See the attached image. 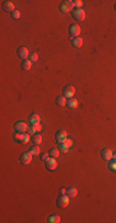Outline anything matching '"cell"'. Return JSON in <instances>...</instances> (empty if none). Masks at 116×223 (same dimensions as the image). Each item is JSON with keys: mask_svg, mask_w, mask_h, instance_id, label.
I'll use <instances>...</instances> for the list:
<instances>
[{"mask_svg": "<svg viewBox=\"0 0 116 223\" xmlns=\"http://www.w3.org/2000/svg\"><path fill=\"white\" fill-rule=\"evenodd\" d=\"M29 141H30V134L22 133V138H21V141H20V144H27Z\"/></svg>", "mask_w": 116, "mask_h": 223, "instance_id": "26", "label": "cell"}, {"mask_svg": "<svg viewBox=\"0 0 116 223\" xmlns=\"http://www.w3.org/2000/svg\"><path fill=\"white\" fill-rule=\"evenodd\" d=\"M29 60H30L31 62H36V61L38 60V55H37V53H30Z\"/></svg>", "mask_w": 116, "mask_h": 223, "instance_id": "29", "label": "cell"}, {"mask_svg": "<svg viewBox=\"0 0 116 223\" xmlns=\"http://www.w3.org/2000/svg\"><path fill=\"white\" fill-rule=\"evenodd\" d=\"M59 149L58 148H52V149H50V151H48V154H50V156L51 157H54V159H57L58 156H59Z\"/></svg>", "mask_w": 116, "mask_h": 223, "instance_id": "19", "label": "cell"}, {"mask_svg": "<svg viewBox=\"0 0 116 223\" xmlns=\"http://www.w3.org/2000/svg\"><path fill=\"white\" fill-rule=\"evenodd\" d=\"M16 52H17V56H19V57L21 58L22 61L26 60V58L30 56V52H29V50H27V47H19Z\"/></svg>", "mask_w": 116, "mask_h": 223, "instance_id": "8", "label": "cell"}, {"mask_svg": "<svg viewBox=\"0 0 116 223\" xmlns=\"http://www.w3.org/2000/svg\"><path fill=\"white\" fill-rule=\"evenodd\" d=\"M40 151H41V150H40V145H33L32 148L30 149V152H31L32 155H38Z\"/></svg>", "mask_w": 116, "mask_h": 223, "instance_id": "25", "label": "cell"}, {"mask_svg": "<svg viewBox=\"0 0 116 223\" xmlns=\"http://www.w3.org/2000/svg\"><path fill=\"white\" fill-rule=\"evenodd\" d=\"M59 195H67V189H64V187H62V189L59 190Z\"/></svg>", "mask_w": 116, "mask_h": 223, "instance_id": "33", "label": "cell"}, {"mask_svg": "<svg viewBox=\"0 0 116 223\" xmlns=\"http://www.w3.org/2000/svg\"><path fill=\"white\" fill-rule=\"evenodd\" d=\"M3 10L6 12H12L15 11V6H14V3L11 1H4L3 3Z\"/></svg>", "mask_w": 116, "mask_h": 223, "instance_id": "12", "label": "cell"}, {"mask_svg": "<svg viewBox=\"0 0 116 223\" xmlns=\"http://www.w3.org/2000/svg\"><path fill=\"white\" fill-rule=\"evenodd\" d=\"M32 161V154L30 151H26V152H22L21 156H20V163L22 165H29L30 163Z\"/></svg>", "mask_w": 116, "mask_h": 223, "instance_id": "5", "label": "cell"}, {"mask_svg": "<svg viewBox=\"0 0 116 223\" xmlns=\"http://www.w3.org/2000/svg\"><path fill=\"white\" fill-rule=\"evenodd\" d=\"M40 157H41V160L46 161V160L50 157V154H47V152H42V154H40Z\"/></svg>", "mask_w": 116, "mask_h": 223, "instance_id": "31", "label": "cell"}, {"mask_svg": "<svg viewBox=\"0 0 116 223\" xmlns=\"http://www.w3.org/2000/svg\"><path fill=\"white\" fill-rule=\"evenodd\" d=\"M67 107H68V108H71V109L77 108V107H78V101H77V99H74V98L67 99Z\"/></svg>", "mask_w": 116, "mask_h": 223, "instance_id": "17", "label": "cell"}, {"mask_svg": "<svg viewBox=\"0 0 116 223\" xmlns=\"http://www.w3.org/2000/svg\"><path fill=\"white\" fill-rule=\"evenodd\" d=\"M21 138H22V133H15V135H14V139H15V140L17 141V143H20L21 141Z\"/></svg>", "mask_w": 116, "mask_h": 223, "instance_id": "30", "label": "cell"}, {"mask_svg": "<svg viewBox=\"0 0 116 223\" xmlns=\"http://www.w3.org/2000/svg\"><path fill=\"white\" fill-rule=\"evenodd\" d=\"M58 149H59L61 152H64V154H67L68 149H69V148H68V146L66 145V143L63 141V143H58Z\"/></svg>", "mask_w": 116, "mask_h": 223, "instance_id": "23", "label": "cell"}, {"mask_svg": "<svg viewBox=\"0 0 116 223\" xmlns=\"http://www.w3.org/2000/svg\"><path fill=\"white\" fill-rule=\"evenodd\" d=\"M56 104H57V106H59V107L67 106V98H66V97H63V95L57 97V98H56Z\"/></svg>", "mask_w": 116, "mask_h": 223, "instance_id": "16", "label": "cell"}, {"mask_svg": "<svg viewBox=\"0 0 116 223\" xmlns=\"http://www.w3.org/2000/svg\"><path fill=\"white\" fill-rule=\"evenodd\" d=\"M32 141L35 143V145H40L41 143H42V136H41L40 134H35L32 136Z\"/></svg>", "mask_w": 116, "mask_h": 223, "instance_id": "24", "label": "cell"}, {"mask_svg": "<svg viewBox=\"0 0 116 223\" xmlns=\"http://www.w3.org/2000/svg\"><path fill=\"white\" fill-rule=\"evenodd\" d=\"M31 67H32V62L30 60H24L21 62V68L24 69V71H30Z\"/></svg>", "mask_w": 116, "mask_h": 223, "instance_id": "15", "label": "cell"}, {"mask_svg": "<svg viewBox=\"0 0 116 223\" xmlns=\"http://www.w3.org/2000/svg\"><path fill=\"white\" fill-rule=\"evenodd\" d=\"M114 9H115V10H116V4H115V5H114Z\"/></svg>", "mask_w": 116, "mask_h": 223, "instance_id": "35", "label": "cell"}, {"mask_svg": "<svg viewBox=\"0 0 116 223\" xmlns=\"http://www.w3.org/2000/svg\"><path fill=\"white\" fill-rule=\"evenodd\" d=\"M72 14V17L76 20V21H83L85 19V11L83 9H73Z\"/></svg>", "mask_w": 116, "mask_h": 223, "instance_id": "2", "label": "cell"}, {"mask_svg": "<svg viewBox=\"0 0 116 223\" xmlns=\"http://www.w3.org/2000/svg\"><path fill=\"white\" fill-rule=\"evenodd\" d=\"M27 134H30V135H35V134H37L36 125H32V124H30L29 127H27Z\"/></svg>", "mask_w": 116, "mask_h": 223, "instance_id": "22", "label": "cell"}, {"mask_svg": "<svg viewBox=\"0 0 116 223\" xmlns=\"http://www.w3.org/2000/svg\"><path fill=\"white\" fill-rule=\"evenodd\" d=\"M74 93H76V88H74L73 86H66L63 88V97H66L67 99L73 98Z\"/></svg>", "mask_w": 116, "mask_h": 223, "instance_id": "6", "label": "cell"}, {"mask_svg": "<svg viewBox=\"0 0 116 223\" xmlns=\"http://www.w3.org/2000/svg\"><path fill=\"white\" fill-rule=\"evenodd\" d=\"M73 6H74V9H81L83 1H81V0H76V1H73Z\"/></svg>", "mask_w": 116, "mask_h": 223, "instance_id": "27", "label": "cell"}, {"mask_svg": "<svg viewBox=\"0 0 116 223\" xmlns=\"http://www.w3.org/2000/svg\"><path fill=\"white\" fill-rule=\"evenodd\" d=\"M29 123L32 124V125H35V124H38L40 123V115L36 114V113H33L29 117Z\"/></svg>", "mask_w": 116, "mask_h": 223, "instance_id": "14", "label": "cell"}, {"mask_svg": "<svg viewBox=\"0 0 116 223\" xmlns=\"http://www.w3.org/2000/svg\"><path fill=\"white\" fill-rule=\"evenodd\" d=\"M54 138H56V141H58V143H63L66 139H67V131L66 130H58L57 133H56V135H54Z\"/></svg>", "mask_w": 116, "mask_h": 223, "instance_id": "9", "label": "cell"}, {"mask_svg": "<svg viewBox=\"0 0 116 223\" xmlns=\"http://www.w3.org/2000/svg\"><path fill=\"white\" fill-rule=\"evenodd\" d=\"M107 167H109V170H110V171L116 172V160H115V159H111L110 161L107 163Z\"/></svg>", "mask_w": 116, "mask_h": 223, "instance_id": "21", "label": "cell"}, {"mask_svg": "<svg viewBox=\"0 0 116 223\" xmlns=\"http://www.w3.org/2000/svg\"><path fill=\"white\" fill-rule=\"evenodd\" d=\"M112 159L116 160V152H112Z\"/></svg>", "mask_w": 116, "mask_h": 223, "instance_id": "34", "label": "cell"}, {"mask_svg": "<svg viewBox=\"0 0 116 223\" xmlns=\"http://www.w3.org/2000/svg\"><path fill=\"white\" fill-rule=\"evenodd\" d=\"M68 32H69V36L72 39L79 37V35H80V26L77 25V24H72L69 26V29H68Z\"/></svg>", "mask_w": 116, "mask_h": 223, "instance_id": "3", "label": "cell"}, {"mask_svg": "<svg viewBox=\"0 0 116 223\" xmlns=\"http://www.w3.org/2000/svg\"><path fill=\"white\" fill-rule=\"evenodd\" d=\"M14 128H15V131H17V133H25L27 130V125L24 122H17L14 125Z\"/></svg>", "mask_w": 116, "mask_h": 223, "instance_id": "10", "label": "cell"}, {"mask_svg": "<svg viewBox=\"0 0 116 223\" xmlns=\"http://www.w3.org/2000/svg\"><path fill=\"white\" fill-rule=\"evenodd\" d=\"M72 46L74 48H80L81 46H83V39H81V37H74V39H72Z\"/></svg>", "mask_w": 116, "mask_h": 223, "instance_id": "13", "label": "cell"}, {"mask_svg": "<svg viewBox=\"0 0 116 223\" xmlns=\"http://www.w3.org/2000/svg\"><path fill=\"white\" fill-rule=\"evenodd\" d=\"M101 159L105 161H110L112 159V151L110 149H103L101 150Z\"/></svg>", "mask_w": 116, "mask_h": 223, "instance_id": "11", "label": "cell"}, {"mask_svg": "<svg viewBox=\"0 0 116 223\" xmlns=\"http://www.w3.org/2000/svg\"><path fill=\"white\" fill-rule=\"evenodd\" d=\"M20 16H21V12H20L19 10H15V11L11 12V17H12V19L17 20V19H20Z\"/></svg>", "mask_w": 116, "mask_h": 223, "instance_id": "28", "label": "cell"}, {"mask_svg": "<svg viewBox=\"0 0 116 223\" xmlns=\"http://www.w3.org/2000/svg\"><path fill=\"white\" fill-rule=\"evenodd\" d=\"M77 193H78V191H77V189H74V187H68V189H67V196L69 198L76 197Z\"/></svg>", "mask_w": 116, "mask_h": 223, "instance_id": "18", "label": "cell"}, {"mask_svg": "<svg viewBox=\"0 0 116 223\" xmlns=\"http://www.w3.org/2000/svg\"><path fill=\"white\" fill-rule=\"evenodd\" d=\"M74 9L73 6V1H71V0H64V1H62L59 4V10L61 12H72Z\"/></svg>", "mask_w": 116, "mask_h": 223, "instance_id": "1", "label": "cell"}, {"mask_svg": "<svg viewBox=\"0 0 116 223\" xmlns=\"http://www.w3.org/2000/svg\"><path fill=\"white\" fill-rule=\"evenodd\" d=\"M64 143H66V145L68 146V148H71V146L73 145V140H72V139H69V138H67L66 140H64Z\"/></svg>", "mask_w": 116, "mask_h": 223, "instance_id": "32", "label": "cell"}, {"mask_svg": "<svg viewBox=\"0 0 116 223\" xmlns=\"http://www.w3.org/2000/svg\"><path fill=\"white\" fill-rule=\"evenodd\" d=\"M45 165H46V169H48L50 171H53V170H56V167H57V161H56V159L54 157H48L45 161Z\"/></svg>", "mask_w": 116, "mask_h": 223, "instance_id": "7", "label": "cell"}, {"mask_svg": "<svg viewBox=\"0 0 116 223\" xmlns=\"http://www.w3.org/2000/svg\"><path fill=\"white\" fill-rule=\"evenodd\" d=\"M69 205V197L67 195H59L57 197V206L61 208H64Z\"/></svg>", "mask_w": 116, "mask_h": 223, "instance_id": "4", "label": "cell"}, {"mask_svg": "<svg viewBox=\"0 0 116 223\" xmlns=\"http://www.w3.org/2000/svg\"><path fill=\"white\" fill-rule=\"evenodd\" d=\"M47 222H50V223H59L61 222V217L58 214H52V216H50V217L47 218Z\"/></svg>", "mask_w": 116, "mask_h": 223, "instance_id": "20", "label": "cell"}]
</instances>
